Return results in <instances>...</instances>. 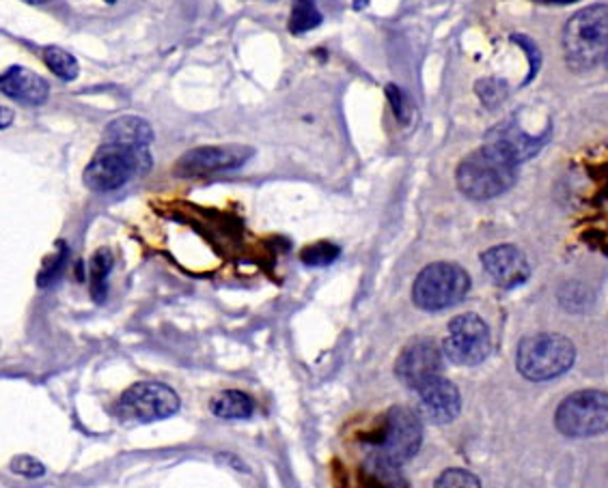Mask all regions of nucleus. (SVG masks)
<instances>
[{"label":"nucleus","instance_id":"nucleus-4","mask_svg":"<svg viewBox=\"0 0 608 488\" xmlns=\"http://www.w3.org/2000/svg\"><path fill=\"white\" fill-rule=\"evenodd\" d=\"M151 168L147 149H126L101 142L98 153L85 168V186L94 192H115L124 188L136 172Z\"/></svg>","mask_w":608,"mask_h":488},{"label":"nucleus","instance_id":"nucleus-26","mask_svg":"<svg viewBox=\"0 0 608 488\" xmlns=\"http://www.w3.org/2000/svg\"><path fill=\"white\" fill-rule=\"evenodd\" d=\"M386 98L391 101V108H393L395 117L402 123H405V119H408V99H405L404 91L398 84H389L386 87Z\"/></svg>","mask_w":608,"mask_h":488},{"label":"nucleus","instance_id":"nucleus-29","mask_svg":"<svg viewBox=\"0 0 608 488\" xmlns=\"http://www.w3.org/2000/svg\"><path fill=\"white\" fill-rule=\"evenodd\" d=\"M370 0H354V9H365Z\"/></svg>","mask_w":608,"mask_h":488},{"label":"nucleus","instance_id":"nucleus-3","mask_svg":"<svg viewBox=\"0 0 608 488\" xmlns=\"http://www.w3.org/2000/svg\"><path fill=\"white\" fill-rule=\"evenodd\" d=\"M575 345L559 333H536L520 342L516 363L531 381H550L568 372L575 363Z\"/></svg>","mask_w":608,"mask_h":488},{"label":"nucleus","instance_id":"nucleus-11","mask_svg":"<svg viewBox=\"0 0 608 488\" xmlns=\"http://www.w3.org/2000/svg\"><path fill=\"white\" fill-rule=\"evenodd\" d=\"M251 156H253V149L248 147H202V149H193L184 153L175 163V170L182 177L227 172L244 166L251 160Z\"/></svg>","mask_w":608,"mask_h":488},{"label":"nucleus","instance_id":"nucleus-2","mask_svg":"<svg viewBox=\"0 0 608 488\" xmlns=\"http://www.w3.org/2000/svg\"><path fill=\"white\" fill-rule=\"evenodd\" d=\"M563 50L575 69L598 66L608 52V7L594 4L578 11L563 31Z\"/></svg>","mask_w":608,"mask_h":488},{"label":"nucleus","instance_id":"nucleus-13","mask_svg":"<svg viewBox=\"0 0 608 488\" xmlns=\"http://www.w3.org/2000/svg\"><path fill=\"white\" fill-rule=\"evenodd\" d=\"M546 136H529L516 121H507L488 133L486 145L499 151L509 162L522 163L540 153Z\"/></svg>","mask_w":608,"mask_h":488},{"label":"nucleus","instance_id":"nucleus-9","mask_svg":"<svg viewBox=\"0 0 608 488\" xmlns=\"http://www.w3.org/2000/svg\"><path fill=\"white\" fill-rule=\"evenodd\" d=\"M444 358L460 366H477L492 353V336L486 321L477 315H460L449 323L442 342Z\"/></svg>","mask_w":608,"mask_h":488},{"label":"nucleus","instance_id":"nucleus-23","mask_svg":"<svg viewBox=\"0 0 608 488\" xmlns=\"http://www.w3.org/2000/svg\"><path fill=\"white\" fill-rule=\"evenodd\" d=\"M477 93H479V98H481V101L488 108H494V106H499L507 98L506 82L503 80H492V78L490 80H481L477 84Z\"/></svg>","mask_w":608,"mask_h":488},{"label":"nucleus","instance_id":"nucleus-6","mask_svg":"<svg viewBox=\"0 0 608 488\" xmlns=\"http://www.w3.org/2000/svg\"><path fill=\"white\" fill-rule=\"evenodd\" d=\"M471 289L469 273L453 262H434L425 267L412 289L414 303L421 310L440 312L460 303Z\"/></svg>","mask_w":608,"mask_h":488},{"label":"nucleus","instance_id":"nucleus-30","mask_svg":"<svg viewBox=\"0 0 608 488\" xmlns=\"http://www.w3.org/2000/svg\"><path fill=\"white\" fill-rule=\"evenodd\" d=\"M24 2H29V4H46V2H50V0H24Z\"/></svg>","mask_w":608,"mask_h":488},{"label":"nucleus","instance_id":"nucleus-12","mask_svg":"<svg viewBox=\"0 0 608 488\" xmlns=\"http://www.w3.org/2000/svg\"><path fill=\"white\" fill-rule=\"evenodd\" d=\"M481 262L490 280L507 291L522 287L531 276L527 257L516 246H497L481 257Z\"/></svg>","mask_w":608,"mask_h":488},{"label":"nucleus","instance_id":"nucleus-20","mask_svg":"<svg viewBox=\"0 0 608 488\" xmlns=\"http://www.w3.org/2000/svg\"><path fill=\"white\" fill-rule=\"evenodd\" d=\"M112 255L108 250L96 252L91 261V278H94V299L104 301L106 291H108V276L112 271Z\"/></svg>","mask_w":608,"mask_h":488},{"label":"nucleus","instance_id":"nucleus-8","mask_svg":"<svg viewBox=\"0 0 608 488\" xmlns=\"http://www.w3.org/2000/svg\"><path fill=\"white\" fill-rule=\"evenodd\" d=\"M179 396L158 381H140L121 396L119 416L126 422L149 424L173 418L179 411Z\"/></svg>","mask_w":608,"mask_h":488},{"label":"nucleus","instance_id":"nucleus-1","mask_svg":"<svg viewBox=\"0 0 608 488\" xmlns=\"http://www.w3.org/2000/svg\"><path fill=\"white\" fill-rule=\"evenodd\" d=\"M458 188L473 200H490L506 195L516 181V163L483 145L458 166Z\"/></svg>","mask_w":608,"mask_h":488},{"label":"nucleus","instance_id":"nucleus-31","mask_svg":"<svg viewBox=\"0 0 608 488\" xmlns=\"http://www.w3.org/2000/svg\"><path fill=\"white\" fill-rule=\"evenodd\" d=\"M106 2H108V4H112V2H117V0H106Z\"/></svg>","mask_w":608,"mask_h":488},{"label":"nucleus","instance_id":"nucleus-21","mask_svg":"<svg viewBox=\"0 0 608 488\" xmlns=\"http://www.w3.org/2000/svg\"><path fill=\"white\" fill-rule=\"evenodd\" d=\"M365 469L375 482L384 485V487H405L404 478L400 474V467L389 465L386 460H380L375 456H370L365 462Z\"/></svg>","mask_w":608,"mask_h":488},{"label":"nucleus","instance_id":"nucleus-16","mask_svg":"<svg viewBox=\"0 0 608 488\" xmlns=\"http://www.w3.org/2000/svg\"><path fill=\"white\" fill-rule=\"evenodd\" d=\"M101 142L126 149H149V145L154 142V130L140 117H119L108 123Z\"/></svg>","mask_w":608,"mask_h":488},{"label":"nucleus","instance_id":"nucleus-24","mask_svg":"<svg viewBox=\"0 0 608 488\" xmlns=\"http://www.w3.org/2000/svg\"><path fill=\"white\" fill-rule=\"evenodd\" d=\"M11 471L18 474V476H22V478H29V480L46 476V467L35 456H18V458H13Z\"/></svg>","mask_w":608,"mask_h":488},{"label":"nucleus","instance_id":"nucleus-5","mask_svg":"<svg viewBox=\"0 0 608 488\" xmlns=\"http://www.w3.org/2000/svg\"><path fill=\"white\" fill-rule=\"evenodd\" d=\"M423 441V426L414 411L404 407H393L380 426V432L367 439L373 448V455L389 465L404 467L410 458H414Z\"/></svg>","mask_w":608,"mask_h":488},{"label":"nucleus","instance_id":"nucleus-28","mask_svg":"<svg viewBox=\"0 0 608 488\" xmlns=\"http://www.w3.org/2000/svg\"><path fill=\"white\" fill-rule=\"evenodd\" d=\"M13 119H16L13 110L7 106H0V130H7L13 123Z\"/></svg>","mask_w":608,"mask_h":488},{"label":"nucleus","instance_id":"nucleus-25","mask_svg":"<svg viewBox=\"0 0 608 488\" xmlns=\"http://www.w3.org/2000/svg\"><path fill=\"white\" fill-rule=\"evenodd\" d=\"M437 487H479V480L469 471L449 469L440 476Z\"/></svg>","mask_w":608,"mask_h":488},{"label":"nucleus","instance_id":"nucleus-22","mask_svg":"<svg viewBox=\"0 0 608 488\" xmlns=\"http://www.w3.org/2000/svg\"><path fill=\"white\" fill-rule=\"evenodd\" d=\"M339 255H341L339 246L331 243V241H320V243L304 248L301 261L306 267H326V265L337 261Z\"/></svg>","mask_w":608,"mask_h":488},{"label":"nucleus","instance_id":"nucleus-15","mask_svg":"<svg viewBox=\"0 0 608 488\" xmlns=\"http://www.w3.org/2000/svg\"><path fill=\"white\" fill-rule=\"evenodd\" d=\"M0 93L7 98L16 99L20 103L41 106L50 96V87L41 76H37L31 69L13 66L0 76Z\"/></svg>","mask_w":608,"mask_h":488},{"label":"nucleus","instance_id":"nucleus-19","mask_svg":"<svg viewBox=\"0 0 608 488\" xmlns=\"http://www.w3.org/2000/svg\"><path fill=\"white\" fill-rule=\"evenodd\" d=\"M43 63L48 66V69H50L57 78H61V80H66V82L76 80V78H78V71H80L78 61L69 54L68 50L57 48V46H50V48L43 50Z\"/></svg>","mask_w":608,"mask_h":488},{"label":"nucleus","instance_id":"nucleus-14","mask_svg":"<svg viewBox=\"0 0 608 488\" xmlns=\"http://www.w3.org/2000/svg\"><path fill=\"white\" fill-rule=\"evenodd\" d=\"M416 394H419V402H421L423 414L432 422H453L460 416V411H462L460 390L451 381H447L442 377L432 379L430 384H425Z\"/></svg>","mask_w":608,"mask_h":488},{"label":"nucleus","instance_id":"nucleus-7","mask_svg":"<svg viewBox=\"0 0 608 488\" xmlns=\"http://www.w3.org/2000/svg\"><path fill=\"white\" fill-rule=\"evenodd\" d=\"M557 428L568 437H594L608 430V394L576 391L557 409Z\"/></svg>","mask_w":608,"mask_h":488},{"label":"nucleus","instance_id":"nucleus-27","mask_svg":"<svg viewBox=\"0 0 608 488\" xmlns=\"http://www.w3.org/2000/svg\"><path fill=\"white\" fill-rule=\"evenodd\" d=\"M66 261H68V257H66V250L61 252V255H57V261L50 262L43 271H41V276H39V280H37V285L39 287H48V285H52L59 276H61V271H63V267H66Z\"/></svg>","mask_w":608,"mask_h":488},{"label":"nucleus","instance_id":"nucleus-17","mask_svg":"<svg viewBox=\"0 0 608 488\" xmlns=\"http://www.w3.org/2000/svg\"><path fill=\"white\" fill-rule=\"evenodd\" d=\"M209 409L220 420H246L253 416L255 402L244 391L227 390L212 398Z\"/></svg>","mask_w":608,"mask_h":488},{"label":"nucleus","instance_id":"nucleus-10","mask_svg":"<svg viewBox=\"0 0 608 488\" xmlns=\"http://www.w3.org/2000/svg\"><path fill=\"white\" fill-rule=\"evenodd\" d=\"M442 358H444V353L434 342H430V340L414 342L404 349V353L398 359L395 375L405 388L419 391L432 379L442 377V370H444Z\"/></svg>","mask_w":608,"mask_h":488},{"label":"nucleus","instance_id":"nucleus-18","mask_svg":"<svg viewBox=\"0 0 608 488\" xmlns=\"http://www.w3.org/2000/svg\"><path fill=\"white\" fill-rule=\"evenodd\" d=\"M324 16L313 0H292L290 31L292 34H304L322 24Z\"/></svg>","mask_w":608,"mask_h":488}]
</instances>
